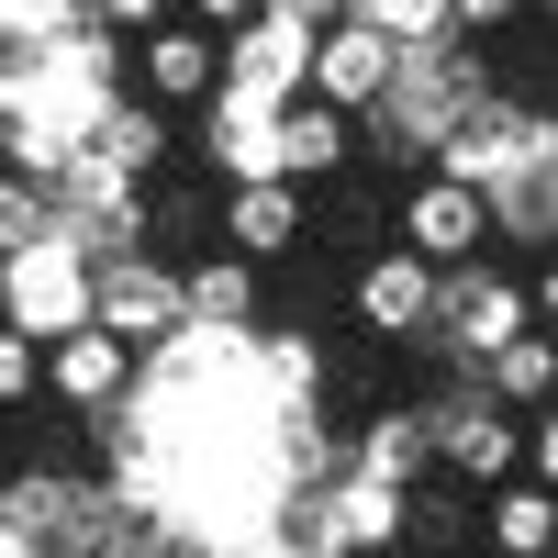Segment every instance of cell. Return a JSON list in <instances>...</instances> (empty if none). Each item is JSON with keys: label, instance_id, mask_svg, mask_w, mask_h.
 <instances>
[{"label": "cell", "instance_id": "603a6c76", "mask_svg": "<svg viewBox=\"0 0 558 558\" xmlns=\"http://www.w3.org/2000/svg\"><path fill=\"white\" fill-rule=\"evenodd\" d=\"M268 12H279V23H302V34H324V23L347 12V0H268Z\"/></svg>", "mask_w": 558, "mask_h": 558}, {"label": "cell", "instance_id": "7c38bea8", "mask_svg": "<svg viewBox=\"0 0 558 558\" xmlns=\"http://www.w3.org/2000/svg\"><path fill=\"white\" fill-rule=\"evenodd\" d=\"M302 57H313L302 23L246 12L235 34H223V89H246V101H291V89H302Z\"/></svg>", "mask_w": 558, "mask_h": 558}, {"label": "cell", "instance_id": "2e32d148", "mask_svg": "<svg viewBox=\"0 0 558 558\" xmlns=\"http://www.w3.org/2000/svg\"><path fill=\"white\" fill-rule=\"evenodd\" d=\"M179 313L213 324V336H257V268H246L235 246L191 257V268H179Z\"/></svg>", "mask_w": 558, "mask_h": 558}, {"label": "cell", "instance_id": "6da1fadb", "mask_svg": "<svg viewBox=\"0 0 558 558\" xmlns=\"http://www.w3.org/2000/svg\"><path fill=\"white\" fill-rule=\"evenodd\" d=\"M514 324H536L525 313V279H502L492 268V246L481 257H458V268H436V313H425V357H447V368H481Z\"/></svg>", "mask_w": 558, "mask_h": 558}, {"label": "cell", "instance_id": "8992f818", "mask_svg": "<svg viewBox=\"0 0 558 558\" xmlns=\"http://www.w3.org/2000/svg\"><path fill=\"white\" fill-rule=\"evenodd\" d=\"M213 246H235L246 268L302 257V246H313V191H302V179H223V202H213Z\"/></svg>", "mask_w": 558, "mask_h": 558}, {"label": "cell", "instance_id": "5bb4252c", "mask_svg": "<svg viewBox=\"0 0 558 558\" xmlns=\"http://www.w3.org/2000/svg\"><path fill=\"white\" fill-rule=\"evenodd\" d=\"M481 547H492V558H558V492L525 481V470L492 481V492H481Z\"/></svg>", "mask_w": 558, "mask_h": 558}, {"label": "cell", "instance_id": "ba28073f", "mask_svg": "<svg viewBox=\"0 0 558 558\" xmlns=\"http://www.w3.org/2000/svg\"><path fill=\"white\" fill-rule=\"evenodd\" d=\"M391 68H402V45H391V34H368L357 12H336V23L313 34V57H302V89H313V101H336V112L357 123V112L391 89Z\"/></svg>", "mask_w": 558, "mask_h": 558}, {"label": "cell", "instance_id": "3957f363", "mask_svg": "<svg viewBox=\"0 0 558 558\" xmlns=\"http://www.w3.org/2000/svg\"><path fill=\"white\" fill-rule=\"evenodd\" d=\"M89 324L123 336L134 357L168 347L179 324H191V313H179V257H157L146 235H134V246H101V257H89Z\"/></svg>", "mask_w": 558, "mask_h": 558}, {"label": "cell", "instance_id": "ac0fdd59", "mask_svg": "<svg viewBox=\"0 0 558 558\" xmlns=\"http://www.w3.org/2000/svg\"><path fill=\"white\" fill-rule=\"evenodd\" d=\"M347 12H357L368 34H391V45H436V34H458L447 0H347Z\"/></svg>", "mask_w": 558, "mask_h": 558}, {"label": "cell", "instance_id": "277c9868", "mask_svg": "<svg viewBox=\"0 0 558 558\" xmlns=\"http://www.w3.org/2000/svg\"><path fill=\"white\" fill-rule=\"evenodd\" d=\"M514 425L525 413L514 402H492L470 368H458V380L425 402V436H436V470L458 481V492H492V481H514Z\"/></svg>", "mask_w": 558, "mask_h": 558}, {"label": "cell", "instance_id": "8fae6325", "mask_svg": "<svg viewBox=\"0 0 558 558\" xmlns=\"http://www.w3.org/2000/svg\"><path fill=\"white\" fill-rule=\"evenodd\" d=\"M268 168L302 179V191H324V179L357 168V123H347L336 101H313V89H291V101H279V123H268Z\"/></svg>", "mask_w": 558, "mask_h": 558}, {"label": "cell", "instance_id": "d4e9b609", "mask_svg": "<svg viewBox=\"0 0 558 558\" xmlns=\"http://www.w3.org/2000/svg\"><path fill=\"white\" fill-rule=\"evenodd\" d=\"M458 558H492V547H458Z\"/></svg>", "mask_w": 558, "mask_h": 558}, {"label": "cell", "instance_id": "7a4b0ae2", "mask_svg": "<svg viewBox=\"0 0 558 558\" xmlns=\"http://www.w3.org/2000/svg\"><path fill=\"white\" fill-rule=\"evenodd\" d=\"M0 324H23V336H68V324H89V246L68 235V223H45V235L0 246Z\"/></svg>", "mask_w": 558, "mask_h": 558}, {"label": "cell", "instance_id": "cb8c5ba5", "mask_svg": "<svg viewBox=\"0 0 558 558\" xmlns=\"http://www.w3.org/2000/svg\"><path fill=\"white\" fill-rule=\"evenodd\" d=\"M368 558H413V547H368Z\"/></svg>", "mask_w": 558, "mask_h": 558}, {"label": "cell", "instance_id": "9c48e42d", "mask_svg": "<svg viewBox=\"0 0 558 558\" xmlns=\"http://www.w3.org/2000/svg\"><path fill=\"white\" fill-rule=\"evenodd\" d=\"M213 78H223V34H202L191 12H168V23H146V34H134V89H146L157 112L213 101Z\"/></svg>", "mask_w": 558, "mask_h": 558}, {"label": "cell", "instance_id": "52a82bcc", "mask_svg": "<svg viewBox=\"0 0 558 558\" xmlns=\"http://www.w3.org/2000/svg\"><path fill=\"white\" fill-rule=\"evenodd\" d=\"M347 313L368 347H425V313H436V268L413 246H368V268L347 279Z\"/></svg>", "mask_w": 558, "mask_h": 558}, {"label": "cell", "instance_id": "e0dca14e", "mask_svg": "<svg viewBox=\"0 0 558 558\" xmlns=\"http://www.w3.org/2000/svg\"><path fill=\"white\" fill-rule=\"evenodd\" d=\"M470 380L492 391V402H514V413H536L547 391H558V347H547V324H514V336H502Z\"/></svg>", "mask_w": 558, "mask_h": 558}, {"label": "cell", "instance_id": "7402d4cb", "mask_svg": "<svg viewBox=\"0 0 558 558\" xmlns=\"http://www.w3.org/2000/svg\"><path fill=\"white\" fill-rule=\"evenodd\" d=\"M179 12H191V23H202V34H235V23H246V12H268V0H179Z\"/></svg>", "mask_w": 558, "mask_h": 558}, {"label": "cell", "instance_id": "4fadbf2b", "mask_svg": "<svg viewBox=\"0 0 558 558\" xmlns=\"http://www.w3.org/2000/svg\"><path fill=\"white\" fill-rule=\"evenodd\" d=\"M391 547H413V558H458V547H481V492H458L447 470L402 481V502H391Z\"/></svg>", "mask_w": 558, "mask_h": 558}, {"label": "cell", "instance_id": "ffe728a7", "mask_svg": "<svg viewBox=\"0 0 558 558\" xmlns=\"http://www.w3.org/2000/svg\"><path fill=\"white\" fill-rule=\"evenodd\" d=\"M45 391V347L23 336V324H0V413H23Z\"/></svg>", "mask_w": 558, "mask_h": 558}, {"label": "cell", "instance_id": "30bf717a", "mask_svg": "<svg viewBox=\"0 0 558 558\" xmlns=\"http://www.w3.org/2000/svg\"><path fill=\"white\" fill-rule=\"evenodd\" d=\"M134 357L123 336H101V324H68V336H45V391H57L68 413H112V402H134Z\"/></svg>", "mask_w": 558, "mask_h": 558}, {"label": "cell", "instance_id": "5b68a950", "mask_svg": "<svg viewBox=\"0 0 558 558\" xmlns=\"http://www.w3.org/2000/svg\"><path fill=\"white\" fill-rule=\"evenodd\" d=\"M391 246H413L425 268H458V257H481V246H502V235H492V202L470 191V179L413 168L402 202H391Z\"/></svg>", "mask_w": 558, "mask_h": 558}, {"label": "cell", "instance_id": "44dd1931", "mask_svg": "<svg viewBox=\"0 0 558 558\" xmlns=\"http://www.w3.org/2000/svg\"><path fill=\"white\" fill-rule=\"evenodd\" d=\"M179 0H89V34H112V45H134L146 23H168Z\"/></svg>", "mask_w": 558, "mask_h": 558}, {"label": "cell", "instance_id": "d6986e66", "mask_svg": "<svg viewBox=\"0 0 558 558\" xmlns=\"http://www.w3.org/2000/svg\"><path fill=\"white\" fill-rule=\"evenodd\" d=\"M57 223V191H45L34 168H0V246H23V235H45Z\"/></svg>", "mask_w": 558, "mask_h": 558}, {"label": "cell", "instance_id": "9a60e30c", "mask_svg": "<svg viewBox=\"0 0 558 558\" xmlns=\"http://www.w3.org/2000/svg\"><path fill=\"white\" fill-rule=\"evenodd\" d=\"M347 470H357V481H380V492H402V481H425V470H436V436H425V402H380V413H368V436L347 447Z\"/></svg>", "mask_w": 558, "mask_h": 558}]
</instances>
